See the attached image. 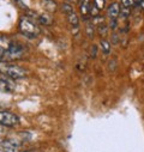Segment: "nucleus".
Returning <instances> with one entry per match:
<instances>
[{
	"label": "nucleus",
	"instance_id": "obj_1",
	"mask_svg": "<svg viewBox=\"0 0 144 152\" xmlns=\"http://www.w3.org/2000/svg\"><path fill=\"white\" fill-rule=\"evenodd\" d=\"M0 73H3L10 79H15V80L24 78L26 74L25 69L22 68L21 66L11 62H5V61H0Z\"/></svg>",
	"mask_w": 144,
	"mask_h": 152
},
{
	"label": "nucleus",
	"instance_id": "obj_2",
	"mask_svg": "<svg viewBox=\"0 0 144 152\" xmlns=\"http://www.w3.org/2000/svg\"><path fill=\"white\" fill-rule=\"evenodd\" d=\"M19 30L23 35L30 37V39H34L40 34V28L36 24L32 18H29L28 16H24L21 18L19 20Z\"/></svg>",
	"mask_w": 144,
	"mask_h": 152
},
{
	"label": "nucleus",
	"instance_id": "obj_3",
	"mask_svg": "<svg viewBox=\"0 0 144 152\" xmlns=\"http://www.w3.org/2000/svg\"><path fill=\"white\" fill-rule=\"evenodd\" d=\"M23 54H24V47L21 43H17V42L12 41L10 48L7 49V52L4 55L3 61L11 62V61H15V60H19V59H22Z\"/></svg>",
	"mask_w": 144,
	"mask_h": 152
},
{
	"label": "nucleus",
	"instance_id": "obj_4",
	"mask_svg": "<svg viewBox=\"0 0 144 152\" xmlns=\"http://www.w3.org/2000/svg\"><path fill=\"white\" fill-rule=\"evenodd\" d=\"M0 125L6 127H15L19 125V118L11 111L0 110Z\"/></svg>",
	"mask_w": 144,
	"mask_h": 152
},
{
	"label": "nucleus",
	"instance_id": "obj_5",
	"mask_svg": "<svg viewBox=\"0 0 144 152\" xmlns=\"http://www.w3.org/2000/svg\"><path fill=\"white\" fill-rule=\"evenodd\" d=\"M79 12L83 17V19L87 22L88 20V16H90V0H79Z\"/></svg>",
	"mask_w": 144,
	"mask_h": 152
},
{
	"label": "nucleus",
	"instance_id": "obj_6",
	"mask_svg": "<svg viewBox=\"0 0 144 152\" xmlns=\"http://www.w3.org/2000/svg\"><path fill=\"white\" fill-rule=\"evenodd\" d=\"M11 43H12V41L9 39V37H5V36L0 37V61H3L4 55L7 52V49L10 48Z\"/></svg>",
	"mask_w": 144,
	"mask_h": 152
},
{
	"label": "nucleus",
	"instance_id": "obj_7",
	"mask_svg": "<svg viewBox=\"0 0 144 152\" xmlns=\"http://www.w3.org/2000/svg\"><path fill=\"white\" fill-rule=\"evenodd\" d=\"M120 10H121V7L118 3H112L107 7V16L111 19H117L120 15Z\"/></svg>",
	"mask_w": 144,
	"mask_h": 152
},
{
	"label": "nucleus",
	"instance_id": "obj_8",
	"mask_svg": "<svg viewBox=\"0 0 144 152\" xmlns=\"http://www.w3.org/2000/svg\"><path fill=\"white\" fill-rule=\"evenodd\" d=\"M0 147L3 148V152H17L18 145L12 140H5L0 144Z\"/></svg>",
	"mask_w": 144,
	"mask_h": 152
},
{
	"label": "nucleus",
	"instance_id": "obj_9",
	"mask_svg": "<svg viewBox=\"0 0 144 152\" xmlns=\"http://www.w3.org/2000/svg\"><path fill=\"white\" fill-rule=\"evenodd\" d=\"M13 90V84L11 82H9L7 79L5 78H1L0 79V91H11Z\"/></svg>",
	"mask_w": 144,
	"mask_h": 152
},
{
	"label": "nucleus",
	"instance_id": "obj_10",
	"mask_svg": "<svg viewBox=\"0 0 144 152\" xmlns=\"http://www.w3.org/2000/svg\"><path fill=\"white\" fill-rule=\"evenodd\" d=\"M42 6L48 12H54L57 10V3L53 1V0H43V1H42Z\"/></svg>",
	"mask_w": 144,
	"mask_h": 152
},
{
	"label": "nucleus",
	"instance_id": "obj_11",
	"mask_svg": "<svg viewBox=\"0 0 144 152\" xmlns=\"http://www.w3.org/2000/svg\"><path fill=\"white\" fill-rule=\"evenodd\" d=\"M100 48H101V50H102L106 55H108V54L111 53V43L108 42L107 40H104V39L100 41Z\"/></svg>",
	"mask_w": 144,
	"mask_h": 152
},
{
	"label": "nucleus",
	"instance_id": "obj_12",
	"mask_svg": "<svg viewBox=\"0 0 144 152\" xmlns=\"http://www.w3.org/2000/svg\"><path fill=\"white\" fill-rule=\"evenodd\" d=\"M67 16V19H68V22H70V24L72 25V26H77L78 25V23H79V19H78V17H77V15L75 13V12H72V13H68V15H66Z\"/></svg>",
	"mask_w": 144,
	"mask_h": 152
},
{
	"label": "nucleus",
	"instance_id": "obj_13",
	"mask_svg": "<svg viewBox=\"0 0 144 152\" xmlns=\"http://www.w3.org/2000/svg\"><path fill=\"white\" fill-rule=\"evenodd\" d=\"M87 35L89 39H93V36H94V23L93 22L87 20Z\"/></svg>",
	"mask_w": 144,
	"mask_h": 152
},
{
	"label": "nucleus",
	"instance_id": "obj_14",
	"mask_svg": "<svg viewBox=\"0 0 144 152\" xmlns=\"http://www.w3.org/2000/svg\"><path fill=\"white\" fill-rule=\"evenodd\" d=\"M61 10L65 15H68V13H72V12H75L73 11V7H72V5L70 4H62L61 5Z\"/></svg>",
	"mask_w": 144,
	"mask_h": 152
},
{
	"label": "nucleus",
	"instance_id": "obj_15",
	"mask_svg": "<svg viewBox=\"0 0 144 152\" xmlns=\"http://www.w3.org/2000/svg\"><path fill=\"white\" fill-rule=\"evenodd\" d=\"M39 22H40V23H42V24H45V25H48V24H51V23H52L51 17H49V16H47V15H42V16H40V17H39Z\"/></svg>",
	"mask_w": 144,
	"mask_h": 152
},
{
	"label": "nucleus",
	"instance_id": "obj_16",
	"mask_svg": "<svg viewBox=\"0 0 144 152\" xmlns=\"http://www.w3.org/2000/svg\"><path fill=\"white\" fill-rule=\"evenodd\" d=\"M97 31H98V34H100L102 37H104V36L107 35V32H108V26H107L106 24L98 25V26H97Z\"/></svg>",
	"mask_w": 144,
	"mask_h": 152
},
{
	"label": "nucleus",
	"instance_id": "obj_17",
	"mask_svg": "<svg viewBox=\"0 0 144 152\" xmlns=\"http://www.w3.org/2000/svg\"><path fill=\"white\" fill-rule=\"evenodd\" d=\"M93 23H94V25H102V24H104V18L101 16L100 17V15L98 16H96V17H93V20H91Z\"/></svg>",
	"mask_w": 144,
	"mask_h": 152
},
{
	"label": "nucleus",
	"instance_id": "obj_18",
	"mask_svg": "<svg viewBox=\"0 0 144 152\" xmlns=\"http://www.w3.org/2000/svg\"><path fill=\"white\" fill-rule=\"evenodd\" d=\"M130 13H131V10H130V7H125V6H121V10H120V16H121L123 18H127V17L130 16Z\"/></svg>",
	"mask_w": 144,
	"mask_h": 152
},
{
	"label": "nucleus",
	"instance_id": "obj_19",
	"mask_svg": "<svg viewBox=\"0 0 144 152\" xmlns=\"http://www.w3.org/2000/svg\"><path fill=\"white\" fill-rule=\"evenodd\" d=\"M98 13H100V10L96 7V5L93 3V5H90V16L91 17H96V16H98Z\"/></svg>",
	"mask_w": 144,
	"mask_h": 152
},
{
	"label": "nucleus",
	"instance_id": "obj_20",
	"mask_svg": "<svg viewBox=\"0 0 144 152\" xmlns=\"http://www.w3.org/2000/svg\"><path fill=\"white\" fill-rule=\"evenodd\" d=\"M136 4V0H121V5L125 7H132Z\"/></svg>",
	"mask_w": 144,
	"mask_h": 152
},
{
	"label": "nucleus",
	"instance_id": "obj_21",
	"mask_svg": "<svg viewBox=\"0 0 144 152\" xmlns=\"http://www.w3.org/2000/svg\"><path fill=\"white\" fill-rule=\"evenodd\" d=\"M94 4H95V5H96V7L101 11V10H103V7H104L106 0H94Z\"/></svg>",
	"mask_w": 144,
	"mask_h": 152
},
{
	"label": "nucleus",
	"instance_id": "obj_22",
	"mask_svg": "<svg viewBox=\"0 0 144 152\" xmlns=\"http://www.w3.org/2000/svg\"><path fill=\"white\" fill-rule=\"evenodd\" d=\"M91 50H93V54H91V58H95V56H96V50H97V48H96L95 46H93V47H91Z\"/></svg>",
	"mask_w": 144,
	"mask_h": 152
},
{
	"label": "nucleus",
	"instance_id": "obj_23",
	"mask_svg": "<svg viewBox=\"0 0 144 152\" xmlns=\"http://www.w3.org/2000/svg\"><path fill=\"white\" fill-rule=\"evenodd\" d=\"M68 1H71V3H77V1H79V0H68Z\"/></svg>",
	"mask_w": 144,
	"mask_h": 152
},
{
	"label": "nucleus",
	"instance_id": "obj_24",
	"mask_svg": "<svg viewBox=\"0 0 144 152\" xmlns=\"http://www.w3.org/2000/svg\"><path fill=\"white\" fill-rule=\"evenodd\" d=\"M26 152H32V151H26Z\"/></svg>",
	"mask_w": 144,
	"mask_h": 152
}]
</instances>
